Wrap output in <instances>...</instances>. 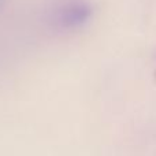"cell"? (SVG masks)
Listing matches in <instances>:
<instances>
[{
    "mask_svg": "<svg viewBox=\"0 0 156 156\" xmlns=\"http://www.w3.org/2000/svg\"><path fill=\"white\" fill-rule=\"evenodd\" d=\"M93 16V7L86 0H65L54 7L49 15L52 26L62 32L83 27Z\"/></svg>",
    "mask_w": 156,
    "mask_h": 156,
    "instance_id": "6da1fadb",
    "label": "cell"
},
{
    "mask_svg": "<svg viewBox=\"0 0 156 156\" xmlns=\"http://www.w3.org/2000/svg\"><path fill=\"white\" fill-rule=\"evenodd\" d=\"M4 3H5V0H0V11H2V8H3V5H4Z\"/></svg>",
    "mask_w": 156,
    "mask_h": 156,
    "instance_id": "7a4b0ae2",
    "label": "cell"
},
{
    "mask_svg": "<svg viewBox=\"0 0 156 156\" xmlns=\"http://www.w3.org/2000/svg\"><path fill=\"white\" fill-rule=\"evenodd\" d=\"M154 77H155V82H156V66H155V71H154Z\"/></svg>",
    "mask_w": 156,
    "mask_h": 156,
    "instance_id": "3957f363",
    "label": "cell"
}]
</instances>
